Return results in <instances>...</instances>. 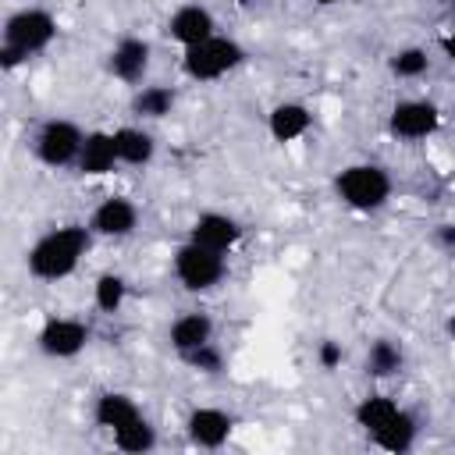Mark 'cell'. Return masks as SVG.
Masks as SVG:
<instances>
[{"label": "cell", "mask_w": 455, "mask_h": 455, "mask_svg": "<svg viewBox=\"0 0 455 455\" xmlns=\"http://www.w3.org/2000/svg\"><path fill=\"white\" fill-rule=\"evenodd\" d=\"M228 252H217V249H206L199 242H185L174 249L171 256V267H174V277L181 281L185 291H213L224 274H228V263H224Z\"/></svg>", "instance_id": "cell-5"}, {"label": "cell", "mask_w": 455, "mask_h": 455, "mask_svg": "<svg viewBox=\"0 0 455 455\" xmlns=\"http://www.w3.org/2000/svg\"><path fill=\"white\" fill-rule=\"evenodd\" d=\"M235 4H238V7H252L256 0H235Z\"/></svg>", "instance_id": "cell-32"}, {"label": "cell", "mask_w": 455, "mask_h": 455, "mask_svg": "<svg viewBox=\"0 0 455 455\" xmlns=\"http://www.w3.org/2000/svg\"><path fill=\"white\" fill-rule=\"evenodd\" d=\"M316 363L323 366V370H338L341 363H345V348H341V341H320V348H316Z\"/></svg>", "instance_id": "cell-27"}, {"label": "cell", "mask_w": 455, "mask_h": 455, "mask_svg": "<svg viewBox=\"0 0 455 455\" xmlns=\"http://www.w3.org/2000/svg\"><path fill=\"white\" fill-rule=\"evenodd\" d=\"M441 50H444V57L455 64V28H448V32L441 36Z\"/></svg>", "instance_id": "cell-29"}, {"label": "cell", "mask_w": 455, "mask_h": 455, "mask_svg": "<svg viewBox=\"0 0 455 455\" xmlns=\"http://www.w3.org/2000/svg\"><path fill=\"white\" fill-rule=\"evenodd\" d=\"M245 64V46L228 39V36H210L196 46H185L181 53V71L188 82H217L224 75H231L235 68Z\"/></svg>", "instance_id": "cell-4"}, {"label": "cell", "mask_w": 455, "mask_h": 455, "mask_svg": "<svg viewBox=\"0 0 455 455\" xmlns=\"http://www.w3.org/2000/svg\"><path fill=\"white\" fill-rule=\"evenodd\" d=\"M135 416H142V409H139V402L132 398V395H124V391H103L100 398H96V405H92V419H96V427H103V430H117V427H124V423H132Z\"/></svg>", "instance_id": "cell-18"}, {"label": "cell", "mask_w": 455, "mask_h": 455, "mask_svg": "<svg viewBox=\"0 0 455 455\" xmlns=\"http://www.w3.org/2000/svg\"><path fill=\"white\" fill-rule=\"evenodd\" d=\"M89 338H92V331H89L85 320H78V316H50L36 334V348L46 359H75L89 345Z\"/></svg>", "instance_id": "cell-7"}, {"label": "cell", "mask_w": 455, "mask_h": 455, "mask_svg": "<svg viewBox=\"0 0 455 455\" xmlns=\"http://www.w3.org/2000/svg\"><path fill=\"white\" fill-rule=\"evenodd\" d=\"M338 199L355 213H377L391 199V174L380 164H348L334 178Z\"/></svg>", "instance_id": "cell-3"}, {"label": "cell", "mask_w": 455, "mask_h": 455, "mask_svg": "<svg viewBox=\"0 0 455 455\" xmlns=\"http://www.w3.org/2000/svg\"><path fill=\"white\" fill-rule=\"evenodd\" d=\"M441 128V110L430 100H398L387 114V132L402 142H419Z\"/></svg>", "instance_id": "cell-8"}, {"label": "cell", "mask_w": 455, "mask_h": 455, "mask_svg": "<svg viewBox=\"0 0 455 455\" xmlns=\"http://www.w3.org/2000/svg\"><path fill=\"white\" fill-rule=\"evenodd\" d=\"M167 341H171V348H174L178 355H188V352L210 345V341H213V316L203 313V309H188V313H181V316L171 323Z\"/></svg>", "instance_id": "cell-15"}, {"label": "cell", "mask_w": 455, "mask_h": 455, "mask_svg": "<svg viewBox=\"0 0 455 455\" xmlns=\"http://www.w3.org/2000/svg\"><path fill=\"white\" fill-rule=\"evenodd\" d=\"M110 437H114V448H121V451H128V455H142V451L156 448V427H153L146 416H135L132 423L117 427Z\"/></svg>", "instance_id": "cell-24"}, {"label": "cell", "mask_w": 455, "mask_h": 455, "mask_svg": "<svg viewBox=\"0 0 455 455\" xmlns=\"http://www.w3.org/2000/svg\"><path fill=\"white\" fill-rule=\"evenodd\" d=\"M178 92L171 85H139V92L132 96V114L142 121H160L174 110Z\"/></svg>", "instance_id": "cell-20"}, {"label": "cell", "mask_w": 455, "mask_h": 455, "mask_svg": "<svg viewBox=\"0 0 455 455\" xmlns=\"http://www.w3.org/2000/svg\"><path fill=\"white\" fill-rule=\"evenodd\" d=\"M114 142H117L121 164H128V167H146L156 156V139L142 124H121V128H114Z\"/></svg>", "instance_id": "cell-17"}, {"label": "cell", "mask_w": 455, "mask_h": 455, "mask_svg": "<svg viewBox=\"0 0 455 455\" xmlns=\"http://www.w3.org/2000/svg\"><path fill=\"white\" fill-rule=\"evenodd\" d=\"M451 7H455V0H451Z\"/></svg>", "instance_id": "cell-33"}, {"label": "cell", "mask_w": 455, "mask_h": 455, "mask_svg": "<svg viewBox=\"0 0 455 455\" xmlns=\"http://www.w3.org/2000/svg\"><path fill=\"white\" fill-rule=\"evenodd\" d=\"M149 60H153V46L142 36H121L107 53V71L124 85H139L149 71Z\"/></svg>", "instance_id": "cell-9"}, {"label": "cell", "mask_w": 455, "mask_h": 455, "mask_svg": "<svg viewBox=\"0 0 455 455\" xmlns=\"http://www.w3.org/2000/svg\"><path fill=\"white\" fill-rule=\"evenodd\" d=\"M185 434L199 448H220L235 434V416L217 405H196L185 419Z\"/></svg>", "instance_id": "cell-12"}, {"label": "cell", "mask_w": 455, "mask_h": 455, "mask_svg": "<svg viewBox=\"0 0 455 455\" xmlns=\"http://www.w3.org/2000/svg\"><path fill=\"white\" fill-rule=\"evenodd\" d=\"M139 224V206L124 196H107L89 217V231L100 238H128Z\"/></svg>", "instance_id": "cell-11"}, {"label": "cell", "mask_w": 455, "mask_h": 455, "mask_svg": "<svg viewBox=\"0 0 455 455\" xmlns=\"http://www.w3.org/2000/svg\"><path fill=\"white\" fill-rule=\"evenodd\" d=\"M448 334H451V341H455V313L448 316Z\"/></svg>", "instance_id": "cell-30"}, {"label": "cell", "mask_w": 455, "mask_h": 455, "mask_svg": "<svg viewBox=\"0 0 455 455\" xmlns=\"http://www.w3.org/2000/svg\"><path fill=\"white\" fill-rule=\"evenodd\" d=\"M309 124H313V114L299 100H281L267 114V132H270L274 142H295L309 132Z\"/></svg>", "instance_id": "cell-16"}, {"label": "cell", "mask_w": 455, "mask_h": 455, "mask_svg": "<svg viewBox=\"0 0 455 455\" xmlns=\"http://www.w3.org/2000/svg\"><path fill=\"white\" fill-rule=\"evenodd\" d=\"M387 68H391V75H398V78H419V75L430 71V57H427L423 46H402V50L391 53Z\"/></svg>", "instance_id": "cell-25"}, {"label": "cell", "mask_w": 455, "mask_h": 455, "mask_svg": "<svg viewBox=\"0 0 455 455\" xmlns=\"http://www.w3.org/2000/svg\"><path fill=\"white\" fill-rule=\"evenodd\" d=\"M402 366H405V352H402L398 341H391V338L370 341V348H366V373H370V377L387 380V377L402 373Z\"/></svg>", "instance_id": "cell-22"}, {"label": "cell", "mask_w": 455, "mask_h": 455, "mask_svg": "<svg viewBox=\"0 0 455 455\" xmlns=\"http://www.w3.org/2000/svg\"><path fill=\"white\" fill-rule=\"evenodd\" d=\"M57 39V18L46 7H21L4 21V43H0V68L14 71L28 57L43 53Z\"/></svg>", "instance_id": "cell-2"}, {"label": "cell", "mask_w": 455, "mask_h": 455, "mask_svg": "<svg viewBox=\"0 0 455 455\" xmlns=\"http://www.w3.org/2000/svg\"><path fill=\"white\" fill-rule=\"evenodd\" d=\"M313 4H320V7H334V4H345V0H313Z\"/></svg>", "instance_id": "cell-31"}, {"label": "cell", "mask_w": 455, "mask_h": 455, "mask_svg": "<svg viewBox=\"0 0 455 455\" xmlns=\"http://www.w3.org/2000/svg\"><path fill=\"white\" fill-rule=\"evenodd\" d=\"M92 302L100 313H121V306L128 302V277L117 270H103L92 284Z\"/></svg>", "instance_id": "cell-23"}, {"label": "cell", "mask_w": 455, "mask_h": 455, "mask_svg": "<svg viewBox=\"0 0 455 455\" xmlns=\"http://www.w3.org/2000/svg\"><path fill=\"white\" fill-rule=\"evenodd\" d=\"M117 164H121V156H117L114 132H103V128L85 132V142H82V153H78V164L75 167L85 178H107V174H114Z\"/></svg>", "instance_id": "cell-14"}, {"label": "cell", "mask_w": 455, "mask_h": 455, "mask_svg": "<svg viewBox=\"0 0 455 455\" xmlns=\"http://www.w3.org/2000/svg\"><path fill=\"white\" fill-rule=\"evenodd\" d=\"M188 238L206 245V249H217V252H231L238 242H242V224L231 217V213H220V210H206L192 220L188 228Z\"/></svg>", "instance_id": "cell-13"}, {"label": "cell", "mask_w": 455, "mask_h": 455, "mask_svg": "<svg viewBox=\"0 0 455 455\" xmlns=\"http://www.w3.org/2000/svg\"><path fill=\"white\" fill-rule=\"evenodd\" d=\"M402 405L391 398V395H380V391H373V395H366V398H359L355 402V423L373 437L380 427H387L391 419H395V412H398Z\"/></svg>", "instance_id": "cell-21"}, {"label": "cell", "mask_w": 455, "mask_h": 455, "mask_svg": "<svg viewBox=\"0 0 455 455\" xmlns=\"http://www.w3.org/2000/svg\"><path fill=\"white\" fill-rule=\"evenodd\" d=\"M416 437H419V423H416V416L412 412H405V409H398L395 412V419L387 423V427H380L370 441L377 444V448H384V451H409L412 444H416Z\"/></svg>", "instance_id": "cell-19"}, {"label": "cell", "mask_w": 455, "mask_h": 455, "mask_svg": "<svg viewBox=\"0 0 455 455\" xmlns=\"http://www.w3.org/2000/svg\"><path fill=\"white\" fill-rule=\"evenodd\" d=\"M164 32H167V39H174V43L185 50V46H196V43L217 36V18H213V11L203 7V4H181V7L167 18V28H164Z\"/></svg>", "instance_id": "cell-10"}, {"label": "cell", "mask_w": 455, "mask_h": 455, "mask_svg": "<svg viewBox=\"0 0 455 455\" xmlns=\"http://www.w3.org/2000/svg\"><path fill=\"white\" fill-rule=\"evenodd\" d=\"M82 142H85V132L68 121V117H50L36 128L32 135V153L43 167H71L78 164V153H82Z\"/></svg>", "instance_id": "cell-6"}, {"label": "cell", "mask_w": 455, "mask_h": 455, "mask_svg": "<svg viewBox=\"0 0 455 455\" xmlns=\"http://www.w3.org/2000/svg\"><path fill=\"white\" fill-rule=\"evenodd\" d=\"M434 242H437L448 256H455V224H437V228H434Z\"/></svg>", "instance_id": "cell-28"}, {"label": "cell", "mask_w": 455, "mask_h": 455, "mask_svg": "<svg viewBox=\"0 0 455 455\" xmlns=\"http://www.w3.org/2000/svg\"><path fill=\"white\" fill-rule=\"evenodd\" d=\"M92 245L89 224H60L39 235L25 252V270L36 281H64L78 270L82 256Z\"/></svg>", "instance_id": "cell-1"}, {"label": "cell", "mask_w": 455, "mask_h": 455, "mask_svg": "<svg viewBox=\"0 0 455 455\" xmlns=\"http://www.w3.org/2000/svg\"><path fill=\"white\" fill-rule=\"evenodd\" d=\"M181 363L185 366H192L196 373H206V377H217L220 370H224V352L210 341V345H203V348H196V352H188V355H181Z\"/></svg>", "instance_id": "cell-26"}]
</instances>
